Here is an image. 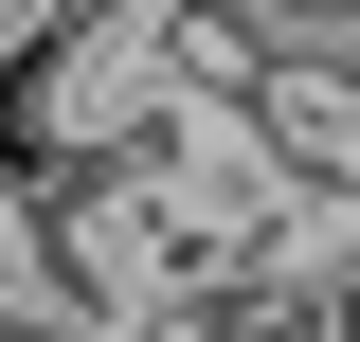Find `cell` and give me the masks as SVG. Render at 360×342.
Instances as JSON below:
<instances>
[{"instance_id": "1", "label": "cell", "mask_w": 360, "mask_h": 342, "mask_svg": "<svg viewBox=\"0 0 360 342\" xmlns=\"http://www.w3.org/2000/svg\"><path fill=\"white\" fill-rule=\"evenodd\" d=\"M234 127H252V163L288 180L324 234H342L360 216V37H288L252 90H234Z\"/></svg>"}]
</instances>
